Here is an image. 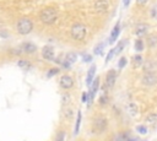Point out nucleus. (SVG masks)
<instances>
[{"mask_svg": "<svg viewBox=\"0 0 157 141\" xmlns=\"http://www.w3.org/2000/svg\"><path fill=\"white\" fill-rule=\"evenodd\" d=\"M59 18V10L54 6H45L39 12V20L43 25H53Z\"/></svg>", "mask_w": 157, "mask_h": 141, "instance_id": "f257e3e1", "label": "nucleus"}, {"mask_svg": "<svg viewBox=\"0 0 157 141\" xmlns=\"http://www.w3.org/2000/svg\"><path fill=\"white\" fill-rule=\"evenodd\" d=\"M87 36V28L81 22H75L70 28V37L75 42H82L85 40Z\"/></svg>", "mask_w": 157, "mask_h": 141, "instance_id": "f03ea898", "label": "nucleus"}, {"mask_svg": "<svg viewBox=\"0 0 157 141\" xmlns=\"http://www.w3.org/2000/svg\"><path fill=\"white\" fill-rule=\"evenodd\" d=\"M34 23L31 18L28 17H21L17 22H16V31L18 34L21 36H27L33 31Z\"/></svg>", "mask_w": 157, "mask_h": 141, "instance_id": "7ed1b4c3", "label": "nucleus"}, {"mask_svg": "<svg viewBox=\"0 0 157 141\" xmlns=\"http://www.w3.org/2000/svg\"><path fill=\"white\" fill-rule=\"evenodd\" d=\"M107 126H108V120L104 116L99 115V116H96L92 123V131L94 134H101L107 129Z\"/></svg>", "mask_w": 157, "mask_h": 141, "instance_id": "20e7f679", "label": "nucleus"}, {"mask_svg": "<svg viewBox=\"0 0 157 141\" xmlns=\"http://www.w3.org/2000/svg\"><path fill=\"white\" fill-rule=\"evenodd\" d=\"M59 85H60V87L63 88V90H71L72 87H74V85H75V80H74V77L71 76V75H69V74H64L61 77H60V80H59Z\"/></svg>", "mask_w": 157, "mask_h": 141, "instance_id": "39448f33", "label": "nucleus"}, {"mask_svg": "<svg viewBox=\"0 0 157 141\" xmlns=\"http://www.w3.org/2000/svg\"><path fill=\"white\" fill-rule=\"evenodd\" d=\"M109 7H110L109 0H96L93 4V9L97 13H105L108 12Z\"/></svg>", "mask_w": 157, "mask_h": 141, "instance_id": "423d86ee", "label": "nucleus"}, {"mask_svg": "<svg viewBox=\"0 0 157 141\" xmlns=\"http://www.w3.org/2000/svg\"><path fill=\"white\" fill-rule=\"evenodd\" d=\"M42 58L45 59V60H49V61H53L55 59V50H54V47L53 45H44L42 48Z\"/></svg>", "mask_w": 157, "mask_h": 141, "instance_id": "0eeeda50", "label": "nucleus"}, {"mask_svg": "<svg viewBox=\"0 0 157 141\" xmlns=\"http://www.w3.org/2000/svg\"><path fill=\"white\" fill-rule=\"evenodd\" d=\"M76 59H77V54H76V53H72V51L67 53V54L64 56L63 63H61L63 69H69V67L76 61Z\"/></svg>", "mask_w": 157, "mask_h": 141, "instance_id": "6e6552de", "label": "nucleus"}, {"mask_svg": "<svg viewBox=\"0 0 157 141\" xmlns=\"http://www.w3.org/2000/svg\"><path fill=\"white\" fill-rule=\"evenodd\" d=\"M142 70L144 72H148V74H156L157 72V61L156 60H146L145 63H142Z\"/></svg>", "mask_w": 157, "mask_h": 141, "instance_id": "1a4fd4ad", "label": "nucleus"}, {"mask_svg": "<svg viewBox=\"0 0 157 141\" xmlns=\"http://www.w3.org/2000/svg\"><path fill=\"white\" fill-rule=\"evenodd\" d=\"M115 81H117V71L112 69L107 72V76H105V82H104L105 88H112L115 85Z\"/></svg>", "mask_w": 157, "mask_h": 141, "instance_id": "9d476101", "label": "nucleus"}, {"mask_svg": "<svg viewBox=\"0 0 157 141\" xmlns=\"http://www.w3.org/2000/svg\"><path fill=\"white\" fill-rule=\"evenodd\" d=\"M142 83L145 86H153L157 83V76L156 74H148V72H145L144 77H142Z\"/></svg>", "mask_w": 157, "mask_h": 141, "instance_id": "9b49d317", "label": "nucleus"}, {"mask_svg": "<svg viewBox=\"0 0 157 141\" xmlns=\"http://www.w3.org/2000/svg\"><path fill=\"white\" fill-rule=\"evenodd\" d=\"M98 87H99V77H96V78L92 81V83H91V91H90V93H88V96H90L88 103H91V102L93 101V98H94V96H96V93H97V91H98Z\"/></svg>", "mask_w": 157, "mask_h": 141, "instance_id": "f8f14e48", "label": "nucleus"}, {"mask_svg": "<svg viewBox=\"0 0 157 141\" xmlns=\"http://www.w3.org/2000/svg\"><path fill=\"white\" fill-rule=\"evenodd\" d=\"M21 49L27 54H32V53H34L37 50V45L34 43H32V42H25V43L21 44Z\"/></svg>", "mask_w": 157, "mask_h": 141, "instance_id": "ddd939ff", "label": "nucleus"}, {"mask_svg": "<svg viewBox=\"0 0 157 141\" xmlns=\"http://www.w3.org/2000/svg\"><path fill=\"white\" fill-rule=\"evenodd\" d=\"M147 29H148V25H146V23H139L135 27V34L137 37H144L147 33Z\"/></svg>", "mask_w": 157, "mask_h": 141, "instance_id": "4468645a", "label": "nucleus"}, {"mask_svg": "<svg viewBox=\"0 0 157 141\" xmlns=\"http://www.w3.org/2000/svg\"><path fill=\"white\" fill-rule=\"evenodd\" d=\"M126 113L131 116V118H134V116H136L137 115V113H139V107H137V104L136 103H128L126 104Z\"/></svg>", "mask_w": 157, "mask_h": 141, "instance_id": "2eb2a0df", "label": "nucleus"}, {"mask_svg": "<svg viewBox=\"0 0 157 141\" xmlns=\"http://www.w3.org/2000/svg\"><path fill=\"white\" fill-rule=\"evenodd\" d=\"M119 33H120V25H119V22L114 26V28H113V31L110 32V37H109V44H113L115 40H117V38L119 37Z\"/></svg>", "mask_w": 157, "mask_h": 141, "instance_id": "dca6fc26", "label": "nucleus"}, {"mask_svg": "<svg viewBox=\"0 0 157 141\" xmlns=\"http://www.w3.org/2000/svg\"><path fill=\"white\" fill-rule=\"evenodd\" d=\"M146 124L151 125V126H157V114L156 113H151L146 116Z\"/></svg>", "mask_w": 157, "mask_h": 141, "instance_id": "f3484780", "label": "nucleus"}, {"mask_svg": "<svg viewBox=\"0 0 157 141\" xmlns=\"http://www.w3.org/2000/svg\"><path fill=\"white\" fill-rule=\"evenodd\" d=\"M94 74H96V66L92 65V66L90 67L88 72H87V78H86V83H87V86H90V85L92 83L93 77H94Z\"/></svg>", "mask_w": 157, "mask_h": 141, "instance_id": "a211bd4d", "label": "nucleus"}, {"mask_svg": "<svg viewBox=\"0 0 157 141\" xmlns=\"http://www.w3.org/2000/svg\"><path fill=\"white\" fill-rule=\"evenodd\" d=\"M70 103H71V94L69 92H64L61 94V105L67 107V105H70Z\"/></svg>", "mask_w": 157, "mask_h": 141, "instance_id": "6ab92c4d", "label": "nucleus"}, {"mask_svg": "<svg viewBox=\"0 0 157 141\" xmlns=\"http://www.w3.org/2000/svg\"><path fill=\"white\" fill-rule=\"evenodd\" d=\"M146 43H147V47H148V48H155V47L157 45V36H156V34H150V36H147Z\"/></svg>", "mask_w": 157, "mask_h": 141, "instance_id": "aec40b11", "label": "nucleus"}, {"mask_svg": "<svg viewBox=\"0 0 157 141\" xmlns=\"http://www.w3.org/2000/svg\"><path fill=\"white\" fill-rule=\"evenodd\" d=\"M63 115H64L65 119H71L72 115H74V109H72L70 105L63 107Z\"/></svg>", "mask_w": 157, "mask_h": 141, "instance_id": "412c9836", "label": "nucleus"}, {"mask_svg": "<svg viewBox=\"0 0 157 141\" xmlns=\"http://www.w3.org/2000/svg\"><path fill=\"white\" fill-rule=\"evenodd\" d=\"M132 65H134V67L142 66V55H140V54L134 55L132 56Z\"/></svg>", "mask_w": 157, "mask_h": 141, "instance_id": "4be33fe9", "label": "nucleus"}, {"mask_svg": "<svg viewBox=\"0 0 157 141\" xmlns=\"http://www.w3.org/2000/svg\"><path fill=\"white\" fill-rule=\"evenodd\" d=\"M17 65H18L21 69H25V70H28V69H31V66H32V64H31L28 60H26V59H20V60L17 61Z\"/></svg>", "mask_w": 157, "mask_h": 141, "instance_id": "5701e85b", "label": "nucleus"}, {"mask_svg": "<svg viewBox=\"0 0 157 141\" xmlns=\"http://www.w3.org/2000/svg\"><path fill=\"white\" fill-rule=\"evenodd\" d=\"M128 137H129V136L126 135V132H118V134H115V135L113 136L112 141H126Z\"/></svg>", "mask_w": 157, "mask_h": 141, "instance_id": "b1692460", "label": "nucleus"}, {"mask_svg": "<svg viewBox=\"0 0 157 141\" xmlns=\"http://www.w3.org/2000/svg\"><path fill=\"white\" fill-rule=\"evenodd\" d=\"M145 49V43H144V40L141 39V38H137L136 40H135V50L136 51H142Z\"/></svg>", "mask_w": 157, "mask_h": 141, "instance_id": "393cba45", "label": "nucleus"}, {"mask_svg": "<svg viewBox=\"0 0 157 141\" xmlns=\"http://www.w3.org/2000/svg\"><path fill=\"white\" fill-rule=\"evenodd\" d=\"M128 42L126 40H120L119 43H118V45L114 48V51H115V54H119L124 48H125V44H126Z\"/></svg>", "mask_w": 157, "mask_h": 141, "instance_id": "a878e982", "label": "nucleus"}, {"mask_svg": "<svg viewBox=\"0 0 157 141\" xmlns=\"http://www.w3.org/2000/svg\"><path fill=\"white\" fill-rule=\"evenodd\" d=\"M98 102H99V104H101L102 107H104V105H107V104L109 103V98H108V96H107V94H102V96L99 97Z\"/></svg>", "mask_w": 157, "mask_h": 141, "instance_id": "bb28decb", "label": "nucleus"}, {"mask_svg": "<svg viewBox=\"0 0 157 141\" xmlns=\"http://www.w3.org/2000/svg\"><path fill=\"white\" fill-rule=\"evenodd\" d=\"M65 139V131L64 130H59L55 135V140L54 141H64Z\"/></svg>", "mask_w": 157, "mask_h": 141, "instance_id": "cd10ccee", "label": "nucleus"}, {"mask_svg": "<svg viewBox=\"0 0 157 141\" xmlns=\"http://www.w3.org/2000/svg\"><path fill=\"white\" fill-rule=\"evenodd\" d=\"M59 74V67H52V69H49V71L47 72V77H53V76H55V75H58Z\"/></svg>", "mask_w": 157, "mask_h": 141, "instance_id": "c85d7f7f", "label": "nucleus"}, {"mask_svg": "<svg viewBox=\"0 0 157 141\" xmlns=\"http://www.w3.org/2000/svg\"><path fill=\"white\" fill-rule=\"evenodd\" d=\"M103 48H104V44H103V43H99V44L94 48L93 53H94L96 55H101V54H102V51H103Z\"/></svg>", "mask_w": 157, "mask_h": 141, "instance_id": "c756f323", "label": "nucleus"}, {"mask_svg": "<svg viewBox=\"0 0 157 141\" xmlns=\"http://www.w3.org/2000/svg\"><path fill=\"white\" fill-rule=\"evenodd\" d=\"M150 16H151V18L157 20V4L151 7V10H150Z\"/></svg>", "mask_w": 157, "mask_h": 141, "instance_id": "7c9ffc66", "label": "nucleus"}, {"mask_svg": "<svg viewBox=\"0 0 157 141\" xmlns=\"http://www.w3.org/2000/svg\"><path fill=\"white\" fill-rule=\"evenodd\" d=\"M80 123H81V113L78 112V116H77V119H76V125H75V135H77V132H78V129H80Z\"/></svg>", "mask_w": 157, "mask_h": 141, "instance_id": "2f4dec72", "label": "nucleus"}, {"mask_svg": "<svg viewBox=\"0 0 157 141\" xmlns=\"http://www.w3.org/2000/svg\"><path fill=\"white\" fill-rule=\"evenodd\" d=\"M126 63H128L126 58H125V56H121V58L119 59V63H118V66H119V69H123V67L126 65Z\"/></svg>", "mask_w": 157, "mask_h": 141, "instance_id": "473e14b6", "label": "nucleus"}, {"mask_svg": "<svg viewBox=\"0 0 157 141\" xmlns=\"http://www.w3.org/2000/svg\"><path fill=\"white\" fill-rule=\"evenodd\" d=\"M114 54H115V51H114V48H113V49H110V50H109V53H108V55H107V58H105V63H108V61L113 58V55H114Z\"/></svg>", "mask_w": 157, "mask_h": 141, "instance_id": "72a5a7b5", "label": "nucleus"}, {"mask_svg": "<svg viewBox=\"0 0 157 141\" xmlns=\"http://www.w3.org/2000/svg\"><path fill=\"white\" fill-rule=\"evenodd\" d=\"M137 131H139L140 134H146L147 129H146V126H145V125H142V126H137Z\"/></svg>", "mask_w": 157, "mask_h": 141, "instance_id": "f704fd0d", "label": "nucleus"}, {"mask_svg": "<svg viewBox=\"0 0 157 141\" xmlns=\"http://www.w3.org/2000/svg\"><path fill=\"white\" fill-rule=\"evenodd\" d=\"M147 1H148V0H136V4L140 5V6H142V5H145Z\"/></svg>", "mask_w": 157, "mask_h": 141, "instance_id": "c9c22d12", "label": "nucleus"}, {"mask_svg": "<svg viewBox=\"0 0 157 141\" xmlns=\"http://www.w3.org/2000/svg\"><path fill=\"white\" fill-rule=\"evenodd\" d=\"M83 60H85V61H91V60H92V56H91V55H85Z\"/></svg>", "mask_w": 157, "mask_h": 141, "instance_id": "e433bc0d", "label": "nucleus"}, {"mask_svg": "<svg viewBox=\"0 0 157 141\" xmlns=\"http://www.w3.org/2000/svg\"><path fill=\"white\" fill-rule=\"evenodd\" d=\"M123 1H124V6H125V7H128V6H129V4H130V0H123Z\"/></svg>", "mask_w": 157, "mask_h": 141, "instance_id": "4c0bfd02", "label": "nucleus"}]
</instances>
